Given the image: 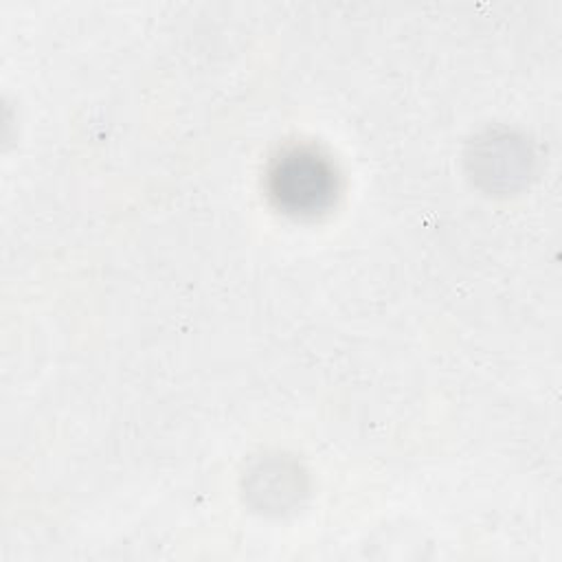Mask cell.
Wrapping results in <instances>:
<instances>
[{
    "label": "cell",
    "instance_id": "cell-1",
    "mask_svg": "<svg viewBox=\"0 0 562 562\" xmlns=\"http://www.w3.org/2000/svg\"><path fill=\"white\" fill-rule=\"evenodd\" d=\"M285 167L292 171H283L279 169L277 180H279V195L294 200V195L301 193L299 204L307 206V204H316L321 195H325L331 187L329 173L323 171V167L312 158V156H292Z\"/></svg>",
    "mask_w": 562,
    "mask_h": 562
}]
</instances>
